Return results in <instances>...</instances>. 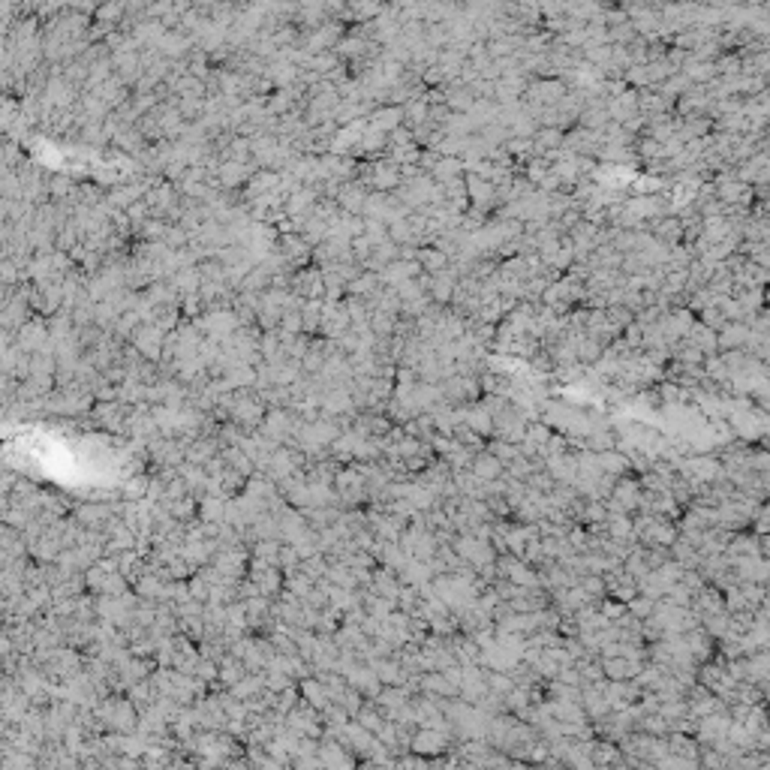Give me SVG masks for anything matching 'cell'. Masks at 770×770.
<instances>
[{
	"instance_id": "12",
	"label": "cell",
	"mask_w": 770,
	"mask_h": 770,
	"mask_svg": "<svg viewBox=\"0 0 770 770\" xmlns=\"http://www.w3.org/2000/svg\"><path fill=\"white\" fill-rule=\"evenodd\" d=\"M581 587H584L590 599H602L605 593H608V581H605V575H584L581 578Z\"/></svg>"
},
{
	"instance_id": "1",
	"label": "cell",
	"mask_w": 770,
	"mask_h": 770,
	"mask_svg": "<svg viewBox=\"0 0 770 770\" xmlns=\"http://www.w3.org/2000/svg\"><path fill=\"white\" fill-rule=\"evenodd\" d=\"M409 749L415 755H424V759H434V755H443L449 749V737L443 728H434V725H419V731L412 735V743Z\"/></svg>"
},
{
	"instance_id": "11",
	"label": "cell",
	"mask_w": 770,
	"mask_h": 770,
	"mask_svg": "<svg viewBox=\"0 0 770 770\" xmlns=\"http://www.w3.org/2000/svg\"><path fill=\"white\" fill-rule=\"evenodd\" d=\"M298 680L292 674H286V671H277V668H265V689H271V692H283L289 686H295Z\"/></svg>"
},
{
	"instance_id": "9",
	"label": "cell",
	"mask_w": 770,
	"mask_h": 770,
	"mask_svg": "<svg viewBox=\"0 0 770 770\" xmlns=\"http://www.w3.org/2000/svg\"><path fill=\"white\" fill-rule=\"evenodd\" d=\"M683 473L689 475H695L698 482H710V478L719 473V463L710 461V458H698V461H686L683 463Z\"/></svg>"
},
{
	"instance_id": "2",
	"label": "cell",
	"mask_w": 770,
	"mask_h": 770,
	"mask_svg": "<svg viewBox=\"0 0 770 770\" xmlns=\"http://www.w3.org/2000/svg\"><path fill=\"white\" fill-rule=\"evenodd\" d=\"M608 506H614L611 512H632V509L644 506V485L632 482V478H620V482H614Z\"/></svg>"
},
{
	"instance_id": "14",
	"label": "cell",
	"mask_w": 770,
	"mask_h": 770,
	"mask_svg": "<svg viewBox=\"0 0 770 770\" xmlns=\"http://www.w3.org/2000/svg\"><path fill=\"white\" fill-rule=\"evenodd\" d=\"M759 548H761V554H767V557H770V536H761Z\"/></svg>"
},
{
	"instance_id": "13",
	"label": "cell",
	"mask_w": 770,
	"mask_h": 770,
	"mask_svg": "<svg viewBox=\"0 0 770 770\" xmlns=\"http://www.w3.org/2000/svg\"><path fill=\"white\" fill-rule=\"evenodd\" d=\"M187 587H190V596L196 599V602H208L211 599V584H208V578L205 575H190L187 578Z\"/></svg>"
},
{
	"instance_id": "4",
	"label": "cell",
	"mask_w": 770,
	"mask_h": 770,
	"mask_svg": "<svg viewBox=\"0 0 770 770\" xmlns=\"http://www.w3.org/2000/svg\"><path fill=\"white\" fill-rule=\"evenodd\" d=\"M470 470L482 478V482H500V478L506 475V463H502L494 451H478L470 463Z\"/></svg>"
},
{
	"instance_id": "5",
	"label": "cell",
	"mask_w": 770,
	"mask_h": 770,
	"mask_svg": "<svg viewBox=\"0 0 770 770\" xmlns=\"http://www.w3.org/2000/svg\"><path fill=\"white\" fill-rule=\"evenodd\" d=\"M463 424L470 427V431H475L478 436L497 434V415L490 412L488 407H470V409H463Z\"/></svg>"
},
{
	"instance_id": "8",
	"label": "cell",
	"mask_w": 770,
	"mask_h": 770,
	"mask_svg": "<svg viewBox=\"0 0 770 770\" xmlns=\"http://www.w3.org/2000/svg\"><path fill=\"white\" fill-rule=\"evenodd\" d=\"M656 605H659V599L647 596V593H638V596H632V599L626 602V608H629V614H632L635 620H647V617H653Z\"/></svg>"
},
{
	"instance_id": "7",
	"label": "cell",
	"mask_w": 770,
	"mask_h": 770,
	"mask_svg": "<svg viewBox=\"0 0 770 770\" xmlns=\"http://www.w3.org/2000/svg\"><path fill=\"white\" fill-rule=\"evenodd\" d=\"M313 587H317V581H313L304 569H295V572H286V590L289 593H295V596H301V599H307L310 593H313Z\"/></svg>"
},
{
	"instance_id": "3",
	"label": "cell",
	"mask_w": 770,
	"mask_h": 770,
	"mask_svg": "<svg viewBox=\"0 0 770 770\" xmlns=\"http://www.w3.org/2000/svg\"><path fill=\"white\" fill-rule=\"evenodd\" d=\"M298 689H301V701H307L310 707H317L319 713H325L328 707H331V692H328V686L322 683L319 677H304V680H298Z\"/></svg>"
},
{
	"instance_id": "6",
	"label": "cell",
	"mask_w": 770,
	"mask_h": 770,
	"mask_svg": "<svg viewBox=\"0 0 770 770\" xmlns=\"http://www.w3.org/2000/svg\"><path fill=\"white\" fill-rule=\"evenodd\" d=\"M226 502L223 497H202L199 500V521L205 524H217V521H226Z\"/></svg>"
},
{
	"instance_id": "10",
	"label": "cell",
	"mask_w": 770,
	"mask_h": 770,
	"mask_svg": "<svg viewBox=\"0 0 770 770\" xmlns=\"http://www.w3.org/2000/svg\"><path fill=\"white\" fill-rule=\"evenodd\" d=\"M599 463H602V473H608V475H623L629 470V461L623 458V454H617V451H599Z\"/></svg>"
}]
</instances>
